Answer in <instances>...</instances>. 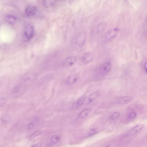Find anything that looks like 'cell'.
I'll return each mask as SVG.
<instances>
[{"mask_svg":"<svg viewBox=\"0 0 147 147\" xmlns=\"http://www.w3.org/2000/svg\"><path fill=\"white\" fill-rule=\"evenodd\" d=\"M86 37V33L82 32L79 34L75 40V44L78 47H82L84 45Z\"/></svg>","mask_w":147,"mask_h":147,"instance_id":"7a4b0ae2","label":"cell"},{"mask_svg":"<svg viewBox=\"0 0 147 147\" xmlns=\"http://www.w3.org/2000/svg\"><path fill=\"white\" fill-rule=\"evenodd\" d=\"M91 111V109L88 108L85 109L81 111L79 114L78 118L79 119H82L86 117Z\"/></svg>","mask_w":147,"mask_h":147,"instance_id":"4fadbf2b","label":"cell"},{"mask_svg":"<svg viewBox=\"0 0 147 147\" xmlns=\"http://www.w3.org/2000/svg\"><path fill=\"white\" fill-rule=\"evenodd\" d=\"M42 146V144L41 142H38L32 146V147H41Z\"/></svg>","mask_w":147,"mask_h":147,"instance_id":"603a6c76","label":"cell"},{"mask_svg":"<svg viewBox=\"0 0 147 147\" xmlns=\"http://www.w3.org/2000/svg\"><path fill=\"white\" fill-rule=\"evenodd\" d=\"M5 19L7 22L10 24H14L16 20V18L15 16L9 14L6 15L5 16Z\"/></svg>","mask_w":147,"mask_h":147,"instance_id":"7c38bea8","label":"cell"},{"mask_svg":"<svg viewBox=\"0 0 147 147\" xmlns=\"http://www.w3.org/2000/svg\"></svg>","mask_w":147,"mask_h":147,"instance_id":"d4e9b609","label":"cell"},{"mask_svg":"<svg viewBox=\"0 0 147 147\" xmlns=\"http://www.w3.org/2000/svg\"><path fill=\"white\" fill-rule=\"evenodd\" d=\"M58 0H43V4L46 8H49L53 6Z\"/></svg>","mask_w":147,"mask_h":147,"instance_id":"5bb4252c","label":"cell"},{"mask_svg":"<svg viewBox=\"0 0 147 147\" xmlns=\"http://www.w3.org/2000/svg\"><path fill=\"white\" fill-rule=\"evenodd\" d=\"M144 127V125L142 124H139L135 126L128 132L125 135V136L129 137L134 135L140 131Z\"/></svg>","mask_w":147,"mask_h":147,"instance_id":"8992f818","label":"cell"},{"mask_svg":"<svg viewBox=\"0 0 147 147\" xmlns=\"http://www.w3.org/2000/svg\"><path fill=\"white\" fill-rule=\"evenodd\" d=\"M133 99L132 97L125 96L120 98L116 101L119 103L126 104L131 102Z\"/></svg>","mask_w":147,"mask_h":147,"instance_id":"30bf717a","label":"cell"},{"mask_svg":"<svg viewBox=\"0 0 147 147\" xmlns=\"http://www.w3.org/2000/svg\"><path fill=\"white\" fill-rule=\"evenodd\" d=\"M79 78V75L75 74L69 76L67 80V84L68 85H71L77 82Z\"/></svg>","mask_w":147,"mask_h":147,"instance_id":"ba28073f","label":"cell"},{"mask_svg":"<svg viewBox=\"0 0 147 147\" xmlns=\"http://www.w3.org/2000/svg\"><path fill=\"white\" fill-rule=\"evenodd\" d=\"M34 127V124L33 122L29 123L28 126V128L29 129H32Z\"/></svg>","mask_w":147,"mask_h":147,"instance_id":"7402d4cb","label":"cell"},{"mask_svg":"<svg viewBox=\"0 0 147 147\" xmlns=\"http://www.w3.org/2000/svg\"><path fill=\"white\" fill-rule=\"evenodd\" d=\"M41 134L42 132L40 131H35L31 134L30 139V140H32L34 138L40 135Z\"/></svg>","mask_w":147,"mask_h":147,"instance_id":"ac0fdd59","label":"cell"},{"mask_svg":"<svg viewBox=\"0 0 147 147\" xmlns=\"http://www.w3.org/2000/svg\"><path fill=\"white\" fill-rule=\"evenodd\" d=\"M106 24L105 22H102L100 24L97 26V32L98 34H100L105 30Z\"/></svg>","mask_w":147,"mask_h":147,"instance_id":"9a60e30c","label":"cell"},{"mask_svg":"<svg viewBox=\"0 0 147 147\" xmlns=\"http://www.w3.org/2000/svg\"><path fill=\"white\" fill-rule=\"evenodd\" d=\"M24 33L26 38L27 40L30 39L34 33V29L32 26L29 24H27L25 27Z\"/></svg>","mask_w":147,"mask_h":147,"instance_id":"3957f363","label":"cell"},{"mask_svg":"<svg viewBox=\"0 0 147 147\" xmlns=\"http://www.w3.org/2000/svg\"><path fill=\"white\" fill-rule=\"evenodd\" d=\"M36 11V8L34 6L29 5L26 8L25 13L26 15L28 17L34 16Z\"/></svg>","mask_w":147,"mask_h":147,"instance_id":"52a82bcc","label":"cell"},{"mask_svg":"<svg viewBox=\"0 0 147 147\" xmlns=\"http://www.w3.org/2000/svg\"><path fill=\"white\" fill-rule=\"evenodd\" d=\"M120 114L117 112H115L113 113L111 116V119L114 120L118 118L120 116Z\"/></svg>","mask_w":147,"mask_h":147,"instance_id":"d6986e66","label":"cell"},{"mask_svg":"<svg viewBox=\"0 0 147 147\" xmlns=\"http://www.w3.org/2000/svg\"><path fill=\"white\" fill-rule=\"evenodd\" d=\"M100 94L98 91H96L91 94L89 96L88 98V103H90L96 99L100 96Z\"/></svg>","mask_w":147,"mask_h":147,"instance_id":"8fae6325","label":"cell"},{"mask_svg":"<svg viewBox=\"0 0 147 147\" xmlns=\"http://www.w3.org/2000/svg\"><path fill=\"white\" fill-rule=\"evenodd\" d=\"M144 68L146 72L147 73V60L144 64Z\"/></svg>","mask_w":147,"mask_h":147,"instance_id":"cb8c5ba5","label":"cell"},{"mask_svg":"<svg viewBox=\"0 0 147 147\" xmlns=\"http://www.w3.org/2000/svg\"><path fill=\"white\" fill-rule=\"evenodd\" d=\"M119 31L118 28H114L106 34L105 36V39L107 41H109L114 38L118 34Z\"/></svg>","mask_w":147,"mask_h":147,"instance_id":"277c9868","label":"cell"},{"mask_svg":"<svg viewBox=\"0 0 147 147\" xmlns=\"http://www.w3.org/2000/svg\"><path fill=\"white\" fill-rule=\"evenodd\" d=\"M76 60V58L74 56H71L67 57L63 61V65L65 67L72 65L75 63Z\"/></svg>","mask_w":147,"mask_h":147,"instance_id":"9c48e42d","label":"cell"},{"mask_svg":"<svg viewBox=\"0 0 147 147\" xmlns=\"http://www.w3.org/2000/svg\"><path fill=\"white\" fill-rule=\"evenodd\" d=\"M136 114L135 112H131L129 114L128 119L129 120L133 119L136 117Z\"/></svg>","mask_w":147,"mask_h":147,"instance_id":"ffe728a7","label":"cell"},{"mask_svg":"<svg viewBox=\"0 0 147 147\" xmlns=\"http://www.w3.org/2000/svg\"><path fill=\"white\" fill-rule=\"evenodd\" d=\"M86 98V96L84 95L81 96L77 101L76 103V107H78L81 106L83 103Z\"/></svg>","mask_w":147,"mask_h":147,"instance_id":"e0dca14e","label":"cell"},{"mask_svg":"<svg viewBox=\"0 0 147 147\" xmlns=\"http://www.w3.org/2000/svg\"><path fill=\"white\" fill-rule=\"evenodd\" d=\"M60 137L57 135L52 136L50 139V141L52 144H56L59 140Z\"/></svg>","mask_w":147,"mask_h":147,"instance_id":"2e32d148","label":"cell"},{"mask_svg":"<svg viewBox=\"0 0 147 147\" xmlns=\"http://www.w3.org/2000/svg\"><path fill=\"white\" fill-rule=\"evenodd\" d=\"M93 55L92 53L88 52L84 53L81 59L82 63L84 64H87L90 63L92 60Z\"/></svg>","mask_w":147,"mask_h":147,"instance_id":"5b68a950","label":"cell"},{"mask_svg":"<svg viewBox=\"0 0 147 147\" xmlns=\"http://www.w3.org/2000/svg\"><path fill=\"white\" fill-rule=\"evenodd\" d=\"M112 68V64L109 61L104 63L98 69L97 73L99 76L102 77L106 75Z\"/></svg>","mask_w":147,"mask_h":147,"instance_id":"6da1fadb","label":"cell"},{"mask_svg":"<svg viewBox=\"0 0 147 147\" xmlns=\"http://www.w3.org/2000/svg\"><path fill=\"white\" fill-rule=\"evenodd\" d=\"M96 132V131L95 129H92L89 133L88 136H90L94 135Z\"/></svg>","mask_w":147,"mask_h":147,"instance_id":"44dd1931","label":"cell"}]
</instances>
